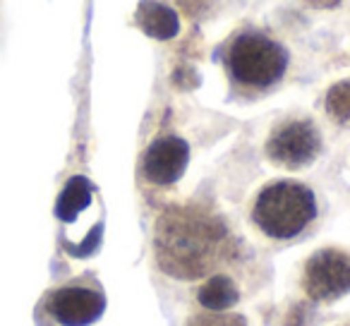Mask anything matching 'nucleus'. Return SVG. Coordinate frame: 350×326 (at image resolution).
I'll list each match as a JSON object with an SVG mask.
<instances>
[{
	"label": "nucleus",
	"instance_id": "obj_9",
	"mask_svg": "<svg viewBox=\"0 0 350 326\" xmlns=\"http://www.w3.org/2000/svg\"><path fill=\"white\" fill-rule=\"evenodd\" d=\"M139 25L156 39H170L178 34V17L170 8L161 5L156 0H146L139 8Z\"/></svg>",
	"mask_w": 350,
	"mask_h": 326
},
{
	"label": "nucleus",
	"instance_id": "obj_4",
	"mask_svg": "<svg viewBox=\"0 0 350 326\" xmlns=\"http://www.w3.org/2000/svg\"><path fill=\"white\" fill-rule=\"evenodd\" d=\"M321 151V135L314 122L293 118L271 132L267 141V156L281 168L297 171L310 166Z\"/></svg>",
	"mask_w": 350,
	"mask_h": 326
},
{
	"label": "nucleus",
	"instance_id": "obj_3",
	"mask_svg": "<svg viewBox=\"0 0 350 326\" xmlns=\"http://www.w3.org/2000/svg\"><path fill=\"white\" fill-rule=\"evenodd\" d=\"M228 70L247 89H267L283 77L286 53L262 34H240L228 49Z\"/></svg>",
	"mask_w": 350,
	"mask_h": 326
},
{
	"label": "nucleus",
	"instance_id": "obj_5",
	"mask_svg": "<svg viewBox=\"0 0 350 326\" xmlns=\"http://www.w3.org/2000/svg\"><path fill=\"white\" fill-rule=\"evenodd\" d=\"M302 288L314 302H334L350 293V254L326 247L312 254L302 271Z\"/></svg>",
	"mask_w": 350,
	"mask_h": 326
},
{
	"label": "nucleus",
	"instance_id": "obj_13",
	"mask_svg": "<svg viewBox=\"0 0 350 326\" xmlns=\"http://www.w3.org/2000/svg\"><path fill=\"white\" fill-rule=\"evenodd\" d=\"M312 8H334V5H338L340 0H307Z\"/></svg>",
	"mask_w": 350,
	"mask_h": 326
},
{
	"label": "nucleus",
	"instance_id": "obj_6",
	"mask_svg": "<svg viewBox=\"0 0 350 326\" xmlns=\"http://www.w3.org/2000/svg\"><path fill=\"white\" fill-rule=\"evenodd\" d=\"M46 310L63 326H89L106 310V295L94 283H70L46 297Z\"/></svg>",
	"mask_w": 350,
	"mask_h": 326
},
{
	"label": "nucleus",
	"instance_id": "obj_7",
	"mask_svg": "<svg viewBox=\"0 0 350 326\" xmlns=\"http://www.w3.org/2000/svg\"><path fill=\"white\" fill-rule=\"evenodd\" d=\"M187 161H190L187 144L180 137L168 135V137H159L146 149L142 168H144L146 180L156 182V185H173L185 173Z\"/></svg>",
	"mask_w": 350,
	"mask_h": 326
},
{
	"label": "nucleus",
	"instance_id": "obj_11",
	"mask_svg": "<svg viewBox=\"0 0 350 326\" xmlns=\"http://www.w3.org/2000/svg\"><path fill=\"white\" fill-rule=\"evenodd\" d=\"M326 113L334 122L350 127V79L338 82L326 94Z\"/></svg>",
	"mask_w": 350,
	"mask_h": 326
},
{
	"label": "nucleus",
	"instance_id": "obj_1",
	"mask_svg": "<svg viewBox=\"0 0 350 326\" xmlns=\"http://www.w3.org/2000/svg\"><path fill=\"white\" fill-rule=\"evenodd\" d=\"M226 240V228L195 209H173L159 221L156 257L178 278H197L211 271Z\"/></svg>",
	"mask_w": 350,
	"mask_h": 326
},
{
	"label": "nucleus",
	"instance_id": "obj_14",
	"mask_svg": "<svg viewBox=\"0 0 350 326\" xmlns=\"http://www.w3.org/2000/svg\"><path fill=\"white\" fill-rule=\"evenodd\" d=\"M345 326H350V324H345Z\"/></svg>",
	"mask_w": 350,
	"mask_h": 326
},
{
	"label": "nucleus",
	"instance_id": "obj_2",
	"mask_svg": "<svg viewBox=\"0 0 350 326\" xmlns=\"http://www.w3.org/2000/svg\"><path fill=\"white\" fill-rule=\"evenodd\" d=\"M317 216L314 192L302 182L278 180L257 195L252 206V221L267 238L293 240Z\"/></svg>",
	"mask_w": 350,
	"mask_h": 326
},
{
	"label": "nucleus",
	"instance_id": "obj_8",
	"mask_svg": "<svg viewBox=\"0 0 350 326\" xmlns=\"http://www.w3.org/2000/svg\"><path fill=\"white\" fill-rule=\"evenodd\" d=\"M94 206V190L89 185V180L84 178H72L65 185L63 195L58 200V216L63 223H75L84 211H89Z\"/></svg>",
	"mask_w": 350,
	"mask_h": 326
},
{
	"label": "nucleus",
	"instance_id": "obj_12",
	"mask_svg": "<svg viewBox=\"0 0 350 326\" xmlns=\"http://www.w3.org/2000/svg\"><path fill=\"white\" fill-rule=\"evenodd\" d=\"M190 326H245L243 319L238 316H214V314H204V316H195L190 321Z\"/></svg>",
	"mask_w": 350,
	"mask_h": 326
},
{
	"label": "nucleus",
	"instance_id": "obj_10",
	"mask_svg": "<svg viewBox=\"0 0 350 326\" xmlns=\"http://www.w3.org/2000/svg\"><path fill=\"white\" fill-rule=\"evenodd\" d=\"M200 302L211 312H224L240 300V290L228 276H214L197 290Z\"/></svg>",
	"mask_w": 350,
	"mask_h": 326
}]
</instances>
